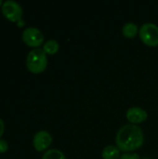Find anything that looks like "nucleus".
<instances>
[{
  "label": "nucleus",
  "instance_id": "obj_1",
  "mask_svg": "<svg viewBox=\"0 0 158 159\" xmlns=\"http://www.w3.org/2000/svg\"><path fill=\"white\" fill-rule=\"evenodd\" d=\"M144 143V134L141 127L134 124H126L121 127L115 135V144L121 152L132 153Z\"/></svg>",
  "mask_w": 158,
  "mask_h": 159
},
{
  "label": "nucleus",
  "instance_id": "obj_15",
  "mask_svg": "<svg viewBox=\"0 0 158 159\" xmlns=\"http://www.w3.org/2000/svg\"><path fill=\"white\" fill-rule=\"evenodd\" d=\"M3 3H4V2H3L2 0H0V6H1V7H2V5H3Z\"/></svg>",
  "mask_w": 158,
  "mask_h": 159
},
{
  "label": "nucleus",
  "instance_id": "obj_11",
  "mask_svg": "<svg viewBox=\"0 0 158 159\" xmlns=\"http://www.w3.org/2000/svg\"><path fill=\"white\" fill-rule=\"evenodd\" d=\"M42 159H67V157L61 150L52 148V149L47 150L43 154Z\"/></svg>",
  "mask_w": 158,
  "mask_h": 159
},
{
  "label": "nucleus",
  "instance_id": "obj_12",
  "mask_svg": "<svg viewBox=\"0 0 158 159\" xmlns=\"http://www.w3.org/2000/svg\"><path fill=\"white\" fill-rule=\"evenodd\" d=\"M119 159H141V157L137 153H124L120 156Z\"/></svg>",
  "mask_w": 158,
  "mask_h": 159
},
{
  "label": "nucleus",
  "instance_id": "obj_14",
  "mask_svg": "<svg viewBox=\"0 0 158 159\" xmlns=\"http://www.w3.org/2000/svg\"><path fill=\"white\" fill-rule=\"evenodd\" d=\"M4 131H5V123H4V121L0 118V139H1V136L3 135Z\"/></svg>",
  "mask_w": 158,
  "mask_h": 159
},
{
  "label": "nucleus",
  "instance_id": "obj_10",
  "mask_svg": "<svg viewBox=\"0 0 158 159\" xmlns=\"http://www.w3.org/2000/svg\"><path fill=\"white\" fill-rule=\"evenodd\" d=\"M42 48L47 55H54L60 49V43L56 39H48L43 44Z\"/></svg>",
  "mask_w": 158,
  "mask_h": 159
},
{
  "label": "nucleus",
  "instance_id": "obj_5",
  "mask_svg": "<svg viewBox=\"0 0 158 159\" xmlns=\"http://www.w3.org/2000/svg\"><path fill=\"white\" fill-rule=\"evenodd\" d=\"M1 8L3 15L11 21H17L22 16V7L15 0H6Z\"/></svg>",
  "mask_w": 158,
  "mask_h": 159
},
{
  "label": "nucleus",
  "instance_id": "obj_9",
  "mask_svg": "<svg viewBox=\"0 0 158 159\" xmlns=\"http://www.w3.org/2000/svg\"><path fill=\"white\" fill-rule=\"evenodd\" d=\"M120 150L116 145L109 144L105 146L102 151V159H119L120 158Z\"/></svg>",
  "mask_w": 158,
  "mask_h": 159
},
{
  "label": "nucleus",
  "instance_id": "obj_7",
  "mask_svg": "<svg viewBox=\"0 0 158 159\" xmlns=\"http://www.w3.org/2000/svg\"><path fill=\"white\" fill-rule=\"evenodd\" d=\"M126 117L130 124L139 125L147 120L148 113L145 109L140 106H131L127 110Z\"/></svg>",
  "mask_w": 158,
  "mask_h": 159
},
{
  "label": "nucleus",
  "instance_id": "obj_8",
  "mask_svg": "<svg viewBox=\"0 0 158 159\" xmlns=\"http://www.w3.org/2000/svg\"><path fill=\"white\" fill-rule=\"evenodd\" d=\"M140 28L133 21H128L122 26V34L127 38H134L137 34H139Z\"/></svg>",
  "mask_w": 158,
  "mask_h": 159
},
{
  "label": "nucleus",
  "instance_id": "obj_3",
  "mask_svg": "<svg viewBox=\"0 0 158 159\" xmlns=\"http://www.w3.org/2000/svg\"><path fill=\"white\" fill-rule=\"evenodd\" d=\"M139 36L144 45L151 48L158 47V25L151 21L142 23L139 30Z\"/></svg>",
  "mask_w": 158,
  "mask_h": 159
},
{
  "label": "nucleus",
  "instance_id": "obj_4",
  "mask_svg": "<svg viewBox=\"0 0 158 159\" xmlns=\"http://www.w3.org/2000/svg\"><path fill=\"white\" fill-rule=\"evenodd\" d=\"M21 37H22L23 42L27 46L32 47L34 48H40V46L45 43L44 42L45 37H44L42 31L38 29L37 27H34V26L26 27L22 31Z\"/></svg>",
  "mask_w": 158,
  "mask_h": 159
},
{
  "label": "nucleus",
  "instance_id": "obj_6",
  "mask_svg": "<svg viewBox=\"0 0 158 159\" xmlns=\"http://www.w3.org/2000/svg\"><path fill=\"white\" fill-rule=\"evenodd\" d=\"M52 135L47 130H39L33 137V145L38 152L48 150V147L52 143Z\"/></svg>",
  "mask_w": 158,
  "mask_h": 159
},
{
  "label": "nucleus",
  "instance_id": "obj_2",
  "mask_svg": "<svg viewBox=\"0 0 158 159\" xmlns=\"http://www.w3.org/2000/svg\"><path fill=\"white\" fill-rule=\"evenodd\" d=\"M26 66L34 74L44 72L47 66V55L42 48H33L26 57Z\"/></svg>",
  "mask_w": 158,
  "mask_h": 159
},
{
  "label": "nucleus",
  "instance_id": "obj_13",
  "mask_svg": "<svg viewBox=\"0 0 158 159\" xmlns=\"http://www.w3.org/2000/svg\"><path fill=\"white\" fill-rule=\"evenodd\" d=\"M8 149L7 142L4 139H0V153H5Z\"/></svg>",
  "mask_w": 158,
  "mask_h": 159
}]
</instances>
